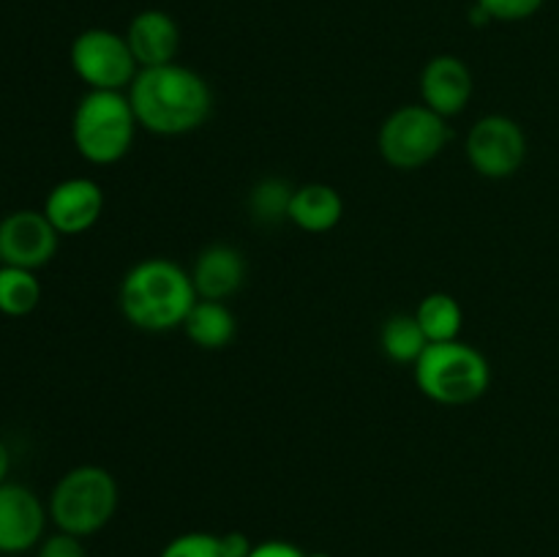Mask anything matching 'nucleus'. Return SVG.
I'll list each match as a JSON object with an SVG mask.
<instances>
[{
	"instance_id": "a211bd4d",
	"label": "nucleus",
	"mask_w": 559,
	"mask_h": 557,
	"mask_svg": "<svg viewBox=\"0 0 559 557\" xmlns=\"http://www.w3.org/2000/svg\"><path fill=\"white\" fill-rule=\"evenodd\" d=\"M424 328L415 315H391L380 331V347L388 360L402 366H415L429 347Z\"/></svg>"
},
{
	"instance_id": "20e7f679",
	"label": "nucleus",
	"mask_w": 559,
	"mask_h": 557,
	"mask_svg": "<svg viewBox=\"0 0 559 557\" xmlns=\"http://www.w3.org/2000/svg\"><path fill=\"white\" fill-rule=\"evenodd\" d=\"M413 369L420 393L445 407L475 402L491 386V366L486 355L462 339L429 344Z\"/></svg>"
},
{
	"instance_id": "aec40b11",
	"label": "nucleus",
	"mask_w": 559,
	"mask_h": 557,
	"mask_svg": "<svg viewBox=\"0 0 559 557\" xmlns=\"http://www.w3.org/2000/svg\"><path fill=\"white\" fill-rule=\"evenodd\" d=\"M41 304V282L36 271L0 265V315L27 317Z\"/></svg>"
},
{
	"instance_id": "1a4fd4ad",
	"label": "nucleus",
	"mask_w": 559,
	"mask_h": 557,
	"mask_svg": "<svg viewBox=\"0 0 559 557\" xmlns=\"http://www.w3.org/2000/svg\"><path fill=\"white\" fill-rule=\"evenodd\" d=\"M60 233L44 211H11L0 218V265L38 271L58 254Z\"/></svg>"
},
{
	"instance_id": "6e6552de",
	"label": "nucleus",
	"mask_w": 559,
	"mask_h": 557,
	"mask_svg": "<svg viewBox=\"0 0 559 557\" xmlns=\"http://www.w3.org/2000/svg\"><path fill=\"white\" fill-rule=\"evenodd\" d=\"M464 153L480 178L506 180L516 175L527 158V134L508 115H486L469 129Z\"/></svg>"
},
{
	"instance_id": "5701e85b",
	"label": "nucleus",
	"mask_w": 559,
	"mask_h": 557,
	"mask_svg": "<svg viewBox=\"0 0 559 557\" xmlns=\"http://www.w3.org/2000/svg\"><path fill=\"white\" fill-rule=\"evenodd\" d=\"M38 557H87L85 546H82L80 535H71L58 530L55 535L41 541L38 546Z\"/></svg>"
},
{
	"instance_id": "6ab92c4d",
	"label": "nucleus",
	"mask_w": 559,
	"mask_h": 557,
	"mask_svg": "<svg viewBox=\"0 0 559 557\" xmlns=\"http://www.w3.org/2000/svg\"><path fill=\"white\" fill-rule=\"evenodd\" d=\"M413 315L415 320L420 322V328H424L426 339H429L431 344L453 342V339H459V333H462V304L448 293H429L420 300L418 309H415Z\"/></svg>"
},
{
	"instance_id": "4468645a",
	"label": "nucleus",
	"mask_w": 559,
	"mask_h": 557,
	"mask_svg": "<svg viewBox=\"0 0 559 557\" xmlns=\"http://www.w3.org/2000/svg\"><path fill=\"white\" fill-rule=\"evenodd\" d=\"M189 273L197 298L227 300L243 287L246 257L243 251L229 244H211L194 257V265Z\"/></svg>"
},
{
	"instance_id": "423d86ee",
	"label": "nucleus",
	"mask_w": 559,
	"mask_h": 557,
	"mask_svg": "<svg viewBox=\"0 0 559 557\" xmlns=\"http://www.w3.org/2000/svg\"><path fill=\"white\" fill-rule=\"evenodd\" d=\"M448 140H451V129L442 115H437L426 104H404L382 120L377 147H380L382 162L391 164L393 169L413 173L435 162L445 151Z\"/></svg>"
},
{
	"instance_id": "ddd939ff",
	"label": "nucleus",
	"mask_w": 559,
	"mask_h": 557,
	"mask_svg": "<svg viewBox=\"0 0 559 557\" xmlns=\"http://www.w3.org/2000/svg\"><path fill=\"white\" fill-rule=\"evenodd\" d=\"M126 42L140 69H156V66L175 63L178 58L180 27L167 11L145 9L129 22Z\"/></svg>"
},
{
	"instance_id": "7ed1b4c3",
	"label": "nucleus",
	"mask_w": 559,
	"mask_h": 557,
	"mask_svg": "<svg viewBox=\"0 0 559 557\" xmlns=\"http://www.w3.org/2000/svg\"><path fill=\"white\" fill-rule=\"evenodd\" d=\"M140 123L126 91H87L71 118V140L85 162L109 167L129 156Z\"/></svg>"
},
{
	"instance_id": "b1692460",
	"label": "nucleus",
	"mask_w": 559,
	"mask_h": 557,
	"mask_svg": "<svg viewBox=\"0 0 559 557\" xmlns=\"http://www.w3.org/2000/svg\"><path fill=\"white\" fill-rule=\"evenodd\" d=\"M249 557H306L304 552L298 549L295 544L289 541H262L251 549Z\"/></svg>"
},
{
	"instance_id": "f03ea898",
	"label": "nucleus",
	"mask_w": 559,
	"mask_h": 557,
	"mask_svg": "<svg viewBox=\"0 0 559 557\" xmlns=\"http://www.w3.org/2000/svg\"><path fill=\"white\" fill-rule=\"evenodd\" d=\"M197 289L191 273L167 257H147L126 271L118 289L120 315L147 333H167L183 328Z\"/></svg>"
},
{
	"instance_id": "412c9836",
	"label": "nucleus",
	"mask_w": 559,
	"mask_h": 557,
	"mask_svg": "<svg viewBox=\"0 0 559 557\" xmlns=\"http://www.w3.org/2000/svg\"><path fill=\"white\" fill-rule=\"evenodd\" d=\"M295 186L284 178H262L249 191V213L254 224L262 227H276L289 222V202H293Z\"/></svg>"
},
{
	"instance_id": "f3484780",
	"label": "nucleus",
	"mask_w": 559,
	"mask_h": 557,
	"mask_svg": "<svg viewBox=\"0 0 559 557\" xmlns=\"http://www.w3.org/2000/svg\"><path fill=\"white\" fill-rule=\"evenodd\" d=\"M254 544L249 535L238 533H183L169 541L158 557H249Z\"/></svg>"
},
{
	"instance_id": "a878e982",
	"label": "nucleus",
	"mask_w": 559,
	"mask_h": 557,
	"mask_svg": "<svg viewBox=\"0 0 559 557\" xmlns=\"http://www.w3.org/2000/svg\"><path fill=\"white\" fill-rule=\"evenodd\" d=\"M306 557H333V555H325V552H314V555H306Z\"/></svg>"
},
{
	"instance_id": "0eeeda50",
	"label": "nucleus",
	"mask_w": 559,
	"mask_h": 557,
	"mask_svg": "<svg viewBox=\"0 0 559 557\" xmlns=\"http://www.w3.org/2000/svg\"><path fill=\"white\" fill-rule=\"evenodd\" d=\"M71 69L87 91H129L140 74L129 42L107 27H87L71 42Z\"/></svg>"
},
{
	"instance_id": "f8f14e48",
	"label": "nucleus",
	"mask_w": 559,
	"mask_h": 557,
	"mask_svg": "<svg viewBox=\"0 0 559 557\" xmlns=\"http://www.w3.org/2000/svg\"><path fill=\"white\" fill-rule=\"evenodd\" d=\"M473 71L456 55H435L420 71V104L445 120L462 115L473 102Z\"/></svg>"
},
{
	"instance_id": "9d476101",
	"label": "nucleus",
	"mask_w": 559,
	"mask_h": 557,
	"mask_svg": "<svg viewBox=\"0 0 559 557\" xmlns=\"http://www.w3.org/2000/svg\"><path fill=\"white\" fill-rule=\"evenodd\" d=\"M104 202V189L93 178H66L49 189L41 211L60 235H82L96 227Z\"/></svg>"
},
{
	"instance_id": "393cba45",
	"label": "nucleus",
	"mask_w": 559,
	"mask_h": 557,
	"mask_svg": "<svg viewBox=\"0 0 559 557\" xmlns=\"http://www.w3.org/2000/svg\"><path fill=\"white\" fill-rule=\"evenodd\" d=\"M9 470H11L9 446H5V442L0 440V484H5V475H9Z\"/></svg>"
},
{
	"instance_id": "4be33fe9",
	"label": "nucleus",
	"mask_w": 559,
	"mask_h": 557,
	"mask_svg": "<svg viewBox=\"0 0 559 557\" xmlns=\"http://www.w3.org/2000/svg\"><path fill=\"white\" fill-rule=\"evenodd\" d=\"M491 22H522L538 14L546 0H475Z\"/></svg>"
},
{
	"instance_id": "2eb2a0df",
	"label": "nucleus",
	"mask_w": 559,
	"mask_h": 557,
	"mask_svg": "<svg viewBox=\"0 0 559 557\" xmlns=\"http://www.w3.org/2000/svg\"><path fill=\"white\" fill-rule=\"evenodd\" d=\"M344 216V200L333 186L306 183L295 186L293 202H289V222L304 233H331Z\"/></svg>"
},
{
	"instance_id": "dca6fc26",
	"label": "nucleus",
	"mask_w": 559,
	"mask_h": 557,
	"mask_svg": "<svg viewBox=\"0 0 559 557\" xmlns=\"http://www.w3.org/2000/svg\"><path fill=\"white\" fill-rule=\"evenodd\" d=\"M183 331L200 349H224L238 333V320L224 300H202L191 306Z\"/></svg>"
},
{
	"instance_id": "f257e3e1",
	"label": "nucleus",
	"mask_w": 559,
	"mask_h": 557,
	"mask_svg": "<svg viewBox=\"0 0 559 557\" xmlns=\"http://www.w3.org/2000/svg\"><path fill=\"white\" fill-rule=\"evenodd\" d=\"M136 123L158 137H183L205 126L213 93L205 76L180 63L140 69L129 87Z\"/></svg>"
},
{
	"instance_id": "9b49d317",
	"label": "nucleus",
	"mask_w": 559,
	"mask_h": 557,
	"mask_svg": "<svg viewBox=\"0 0 559 557\" xmlns=\"http://www.w3.org/2000/svg\"><path fill=\"white\" fill-rule=\"evenodd\" d=\"M47 508L22 484H0V552L22 555L41 541Z\"/></svg>"
},
{
	"instance_id": "39448f33",
	"label": "nucleus",
	"mask_w": 559,
	"mask_h": 557,
	"mask_svg": "<svg viewBox=\"0 0 559 557\" xmlns=\"http://www.w3.org/2000/svg\"><path fill=\"white\" fill-rule=\"evenodd\" d=\"M118 511V484L98 464H80L55 484L49 495V517L55 528L71 535L98 533Z\"/></svg>"
}]
</instances>
